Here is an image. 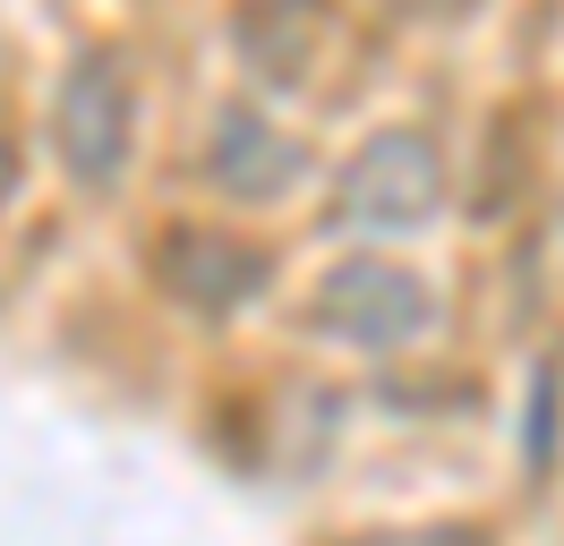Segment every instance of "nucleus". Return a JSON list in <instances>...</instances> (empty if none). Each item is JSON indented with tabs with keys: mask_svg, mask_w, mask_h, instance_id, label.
<instances>
[{
	"mask_svg": "<svg viewBox=\"0 0 564 546\" xmlns=\"http://www.w3.org/2000/svg\"><path fill=\"white\" fill-rule=\"evenodd\" d=\"M0 188H9V154H0Z\"/></svg>",
	"mask_w": 564,
	"mask_h": 546,
	"instance_id": "20e7f679",
	"label": "nucleus"
},
{
	"mask_svg": "<svg viewBox=\"0 0 564 546\" xmlns=\"http://www.w3.org/2000/svg\"><path fill=\"white\" fill-rule=\"evenodd\" d=\"M334 307H343V316H359L368 334H402V325L420 316V299H411L402 282H386V265H359V282H343V291H334Z\"/></svg>",
	"mask_w": 564,
	"mask_h": 546,
	"instance_id": "7ed1b4c3",
	"label": "nucleus"
},
{
	"mask_svg": "<svg viewBox=\"0 0 564 546\" xmlns=\"http://www.w3.org/2000/svg\"><path fill=\"white\" fill-rule=\"evenodd\" d=\"M69 163L86 179H111V163H120V86L104 68H86L69 86Z\"/></svg>",
	"mask_w": 564,
	"mask_h": 546,
	"instance_id": "f03ea898",
	"label": "nucleus"
},
{
	"mask_svg": "<svg viewBox=\"0 0 564 546\" xmlns=\"http://www.w3.org/2000/svg\"><path fill=\"white\" fill-rule=\"evenodd\" d=\"M427 188H436V171H427V154L411 136L377 145V154L359 163V179H351V197H359L368 222H411V214H427Z\"/></svg>",
	"mask_w": 564,
	"mask_h": 546,
	"instance_id": "f257e3e1",
	"label": "nucleus"
}]
</instances>
